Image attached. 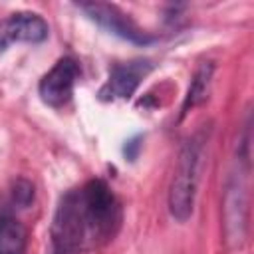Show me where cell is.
<instances>
[{"label":"cell","instance_id":"6da1fadb","mask_svg":"<svg viewBox=\"0 0 254 254\" xmlns=\"http://www.w3.org/2000/svg\"><path fill=\"white\" fill-rule=\"evenodd\" d=\"M123 208L103 179L65 190L50 226V254H89L109 244L121 228Z\"/></svg>","mask_w":254,"mask_h":254},{"label":"cell","instance_id":"7a4b0ae2","mask_svg":"<svg viewBox=\"0 0 254 254\" xmlns=\"http://www.w3.org/2000/svg\"><path fill=\"white\" fill-rule=\"evenodd\" d=\"M204 133L192 135L181 149L171 185H169V212L177 222H187L192 216L196 190L204 163Z\"/></svg>","mask_w":254,"mask_h":254},{"label":"cell","instance_id":"3957f363","mask_svg":"<svg viewBox=\"0 0 254 254\" xmlns=\"http://www.w3.org/2000/svg\"><path fill=\"white\" fill-rule=\"evenodd\" d=\"M248 159L244 153H240V159H236V165L230 173L226 192H224V232L226 242L232 248H240L246 240V228H248Z\"/></svg>","mask_w":254,"mask_h":254},{"label":"cell","instance_id":"277c9868","mask_svg":"<svg viewBox=\"0 0 254 254\" xmlns=\"http://www.w3.org/2000/svg\"><path fill=\"white\" fill-rule=\"evenodd\" d=\"M79 73H81V69H79L77 60H73L71 56L60 58L42 75V79L38 83V93H40L42 101L54 109L65 107L73 97V89L79 79Z\"/></svg>","mask_w":254,"mask_h":254},{"label":"cell","instance_id":"5b68a950","mask_svg":"<svg viewBox=\"0 0 254 254\" xmlns=\"http://www.w3.org/2000/svg\"><path fill=\"white\" fill-rule=\"evenodd\" d=\"M77 8L83 10L87 14V18H91L95 24H99L107 32H111V34H115L127 42L143 44V46L153 42V36L149 32H145L143 28H139V24L115 4L83 2V4H77Z\"/></svg>","mask_w":254,"mask_h":254},{"label":"cell","instance_id":"8992f818","mask_svg":"<svg viewBox=\"0 0 254 254\" xmlns=\"http://www.w3.org/2000/svg\"><path fill=\"white\" fill-rule=\"evenodd\" d=\"M153 62L139 58L123 64H115L109 69L105 83L99 87L97 97L101 101H117V99H131L141 81L153 71Z\"/></svg>","mask_w":254,"mask_h":254},{"label":"cell","instance_id":"52a82bcc","mask_svg":"<svg viewBox=\"0 0 254 254\" xmlns=\"http://www.w3.org/2000/svg\"><path fill=\"white\" fill-rule=\"evenodd\" d=\"M50 28L46 20L36 12H14L0 20V52L12 44H40L48 38Z\"/></svg>","mask_w":254,"mask_h":254},{"label":"cell","instance_id":"ba28073f","mask_svg":"<svg viewBox=\"0 0 254 254\" xmlns=\"http://www.w3.org/2000/svg\"><path fill=\"white\" fill-rule=\"evenodd\" d=\"M212 75H214V64L212 62H202L198 65V69L194 71L189 91L183 99V107H181V119L187 117L194 107L202 105L208 99L210 93V85H212Z\"/></svg>","mask_w":254,"mask_h":254},{"label":"cell","instance_id":"9c48e42d","mask_svg":"<svg viewBox=\"0 0 254 254\" xmlns=\"http://www.w3.org/2000/svg\"><path fill=\"white\" fill-rule=\"evenodd\" d=\"M26 228L12 214H0V254H24Z\"/></svg>","mask_w":254,"mask_h":254},{"label":"cell","instance_id":"30bf717a","mask_svg":"<svg viewBox=\"0 0 254 254\" xmlns=\"http://www.w3.org/2000/svg\"><path fill=\"white\" fill-rule=\"evenodd\" d=\"M32 198H34V187H32L28 181L20 179V181L16 183V187H14V200H16L18 204L26 206V204H30Z\"/></svg>","mask_w":254,"mask_h":254},{"label":"cell","instance_id":"8fae6325","mask_svg":"<svg viewBox=\"0 0 254 254\" xmlns=\"http://www.w3.org/2000/svg\"><path fill=\"white\" fill-rule=\"evenodd\" d=\"M141 147V143H139V137L137 139H131V141H127V145H125V155L133 161L135 157H137V149Z\"/></svg>","mask_w":254,"mask_h":254}]
</instances>
